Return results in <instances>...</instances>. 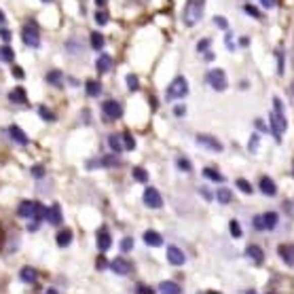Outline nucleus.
I'll return each mask as SVG.
<instances>
[{
  "instance_id": "21",
  "label": "nucleus",
  "mask_w": 294,
  "mask_h": 294,
  "mask_svg": "<svg viewBox=\"0 0 294 294\" xmlns=\"http://www.w3.org/2000/svg\"><path fill=\"white\" fill-rule=\"evenodd\" d=\"M9 100H11V102H15V104H26V102H28L26 91H23L21 87H17V89L11 91V93H9Z\"/></svg>"
},
{
  "instance_id": "8",
  "label": "nucleus",
  "mask_w": 294,
  "mask_h": 294,
  "mask_svg": "<svg viewBox=\"0 0 294 294\" xmlns=\"http://www.w3.org/2000/svg\"><path fill=\"white\" fill-rule=\"evenodd\" d=\"M144 203H146V207H150V209H159V207L163 205V197H161V193H159L157 189L148 186V189L144 191Z\"/></svg>"
},
{
  "instance_id": "40",
  "label": "nucleus",
  "mask_w": 294,
  "mask_h": 294,
  "mask_svg": "<svg viewBox=\"0 0 294 294\" xmlns=\"http://www.w3.org/2000/svg\"><path fill=\"white\" fill-rule=\"evenodd\" d=\"M243 11H245V13H248V15L256 17V19H261V17H263V15H261V11H258V9H254L252 5H245V7H243Z\"/></svg>"
},
{
  "instance_id": "36",
  "label": "nucleus",
  "mask_w": 294,
  "mask_h": 294,
  "mask_svg": "<svg viewBox=\"0 0 294 294\" xmlns=\"http://www.w3.org/2000/svg\"><path fill=\"white\" fill-rule=\"evenodd\" d=\"M258 146H261V136H258V134H254V136L250 138L248 150H250V152H256V150H258Z\"/></svg>"
},
{
  "instance_id": "39",
  "label": "nucleus",
  "mask_w": 294,
  "mask_h": 294,
  "mask_svg": "<svg viewBox=\"0 0 294 294\" xmlns=\"http://www.w3.org/2000/svg\"><path fill=\"white\" fill-rule=\"evenodd\" d=\"M123 144H125L127 150H134V148H136V140L129 136V134H123Z\"/></svg>"
},
{
  "instance_id": "31",
  "label": "nucleus",
  "mask_w": 294,
  "mask_h": 294,
  "mask_svg": "<svg viewBox=\"0 0 294 294\" xmlns=\"http://www.w3.org/2000/svg\"><path fill=\"white\" fill-rule=\"evenodd\" d=\"M47 80H49L51 85H55V87H62V72H60V70H53V72L47 74Z\"/></svg>"
},
{
  "instance_id": "14",
  "label": "nucleus",
  "mask_w": 294,
  "mask_h": 294,
  "mask_svg": "<svg viewBox=\"0 0 294 294\" xmlns=\"http://www.w3.org/2000/svg\"><path fill=\"white\" fill-rule=\"evenodd\" d=\"M144 243L150 245V248H159V245H163V237L157 231H146L144 233Z\"/></svg>"
},
{
  "instance_id": "18",
  "label": "nucleus",
  "mask_w": 294,
  "mask_h": 294,
  "mask_svg": "<svg viewBox=\"0 0 294 294\" xmlns=\"http://www.w3.org/2000/svg\"><path fill=\"white\" fill-rule=\"evenodd\" d=\"M180 286L176 284V281H161L159 284V292H163V294H180Z\"/></svg>"
},
{
  "instance_id": "32",
  "label": "nucleus",
  "mask_w": 294,
  "mask_h": 294,
  "mask_svg": "<svg viewBox=\"0 0 294 294\" xmlns=\"http://www.w3.org/2000/svg\"><path fill=\"white\" fill-rule=\"evenodd\" d=\"M127 89L129 91H138L140 89V80L136 74H127Z\"/></svg>"
},
{
  "instance_id": "6",
  "label": "nucleus",
  "mask_w": 294,
  "mask_h": 294,
  "mask_svg": "<svg viewBox=\"0 0 294 294\" xmlns=\"http://www.w3.org/2000/svg\"><path fill=\"white\" fill-rule=\"evenodd\" d=\"M205 78H207V83L212 85V89H216V91H225L227 87H229V83H227V74L222 72V70H209V72L205 74Z\"/></svg>"
},
{
  "instance_id": "4",
  "label": "nucleus",
  "mask_w": 294,
  "mask_h": 294,
  "mask_svg": "<svg viewBox=\"0 0 294 294\" xmlns=\"http://www.w3.org/2000/svg\"><path fill=\"white\" fill-rule=\"evenodd\" d=\"M186 93H189V83H186V78L178 76V78H174L172 85L167 87V100H180Z\"/></svg>"
},
{
  "instance_id": "43",
  "label": "nucleus",
  "mask_w": 294,
  "mask_h": 294,
  "mask_svg": "<svg viewBox=\"0 0 294 294\" xmlns=\"http://www.w3.org/2000/svg\"><path fill=\"white\" fill-rule=\"evenodd\" d=\"M277 72L284 74V53L277 51Z\"/></svg>"
},
{
  "instance_id": "37",
  "label": "nucleus",
  "mask_w": 294,
  "mask_h": 294,
  "mask_svg": "<svg viewBox=\"0 0 294 294\" xmlns=\"http://www.w3.org/2000/svg\"><path fill=\"white\" fill-rule=\"evenodd\" d=\"M176 163H178V167H180V172H191V161L189 159H184V157H178V161H176Z\"/></svg>"
},
{
  "instance_id": "49",
  "label": "nucleus",
  "mask_w": 294,
  "mask_h": 294,
  "mask_svg": "<svg viewBox=\"0 0 294 294\" xmlns=\"http://www.w3.org/2000/svg\"><path fill=\"white\" fill-rule=\"evenodd\" d=\"M261 3H263L265 9H273V7L277 5V0H261Z\"/></svg>"
},
{
  "instance_id": "35",
  "label": "nucleus",
  "mask_w": 294,
  "mask_h": 294,
  "mask_svg": "<svg viewBox=\"0 0 294 294\" xmlns=\"http://www.w3.org/2000/svg\"><path fill=\"white\" fill-rule=\"evenodd\" d=\"M237 186H239V191L245 193V195H252V186L248 180H243V178H237Z\"/></svg>"
},
{
  "instance_id": "13",
  "label": "nucleus",
  "mask_w": 294,
  "mask_h": 294,
  "mask_svg": "<svg viewBox=\"0 0 294 294\" xmlns=\"http://www.w3.org/2000/svg\"><path fill=\"white\" fill-rule=\"evenodd\" d=\"M245 256H248L254 265H263L265 263V254H263L261 245H254V243L248 245V248H245Z\"/></svg>"
},
{
  "instance_id": "10",
  "label": "nucleus",
  "mask_w": 294,
  "mask_h": 294,
  "mask_svg": "<svg viewBox=\"0 0 294 294\" xmlns=\"http://www.w3.org/2000/svg\"><path fill=\"white\" fill-rule=\"evenodd\" d=\"M167 261L174 267H180V265L186 263V254L178 248V245H170V248H167Z\"/></svg>"
},
{
  "instance_id": "16",
  "label": "nucleus",
  "mask_w": 294,
  "mask_h": 294,
  "mask_svg": "<svg viewBox=\"0 0 294 294\" xmlns=\"http://www.w3.org/2000/svg\"><path fill=\"white\" fill-rule=\"evenodd\" d=\"M112 245V237L108 235V231L106 229H102L100 233H98V248H100V252H106Z\"/></svg>"
},
{
  "instance_id": "58",
  "label": "nucleus",
  "mask_w": 294,
  "mask_h": 294,
  "mask_svg": "<svg viewBox=\"0 0 294 294\" xmlns=\"http://www.w3.org/2000/svg\"><path fill=\"white\" fill-rule=\"evenodd\" d=\"M0 239H3V237H0Z\"/></svg>"
},
{
  "instance_id": "9",
  "label": "nucleus",
  "mask_w": 294,
  "mask_h": 294,
  "mask_svg": "<svg viewBox=\"0 0 294 294\" xmlns=\"http://www.w3.org/2000/svg\"><path fill=\"white\" fill-rule=\"evenodd\" d=\"M197 144L201 146V148H207L212 152H222V144L218 142L216 138H212V136H197Z\"/></svg>"
},
{
  "instance_id": "41",
  "label": "nucleus",
  "mask_w": 294,
  "mask_h": 294,
  "mask_svg": "<svg viewBox=\"0 0 294 294\" xmlns=\"http://www.w3.org/2000/svg\"><path fill=\"white\" fill-rule=\"evenodd\" d=\"M252 227H254L256 231H263V229H265V218H263V216H254Z\"/></svg>"
},
{
  "instance_id": "2",
  "label": "nucleus",
  "mask_w": 294,
  "mask_h": 294,
  "mask_svg": "<svg viewBox=\"0 0 294 294\" xmlns=\"http://www.w3.org/2000/svg\"><path fill=\"white\" fill-rule=\"evenodd\" d=\"M203 7H205V0H189V3H186L182 19H184V23L189 28L201 21V17H203Z\"/></svg>"
},
{
  "instance_id": "51",
  "label": "nucleus",
  "mask_w": 294,
  "mask_h": 294,
  "mask_svg": "<svg viewBox=\"0 0 294 294\" xmlns=\"http://www.w3.org/2000/svg\"><path fill=\"white\" fill-rule=\"evenodd\" d=\"M13 76H15V78H23V70H19V68L15 66V68H13Z\"/></svg>"
},
{
  "instance_id": "29",
  "label": "nucleus",
  "mask_w": 294,
  "mask_h": 294,
  "mask_svg": "<svg viewBox=\"0 0 294 294\" xmlns=\"http://www.w3.org/2000/svg\"><path fill=\"white\" fill-rule=\"evenodd\" d=\"M0 60H3V62H9V64L15 60V53H13V49H11L9 45L0 47Z\"/></svg>"
},
{
  "instance_id": "23",
  "label": "nucleus",
  "mask_w": 294,
  "mask_h": 294,
  "mask_svg": "<svg viewBox=\"0 0 294 294\" xmlns=\"http://www.w3.org/2000/svg\"><path fill=\"white\" fill-rule=\"evenodd\" d=\"M19 277H21V281H26V284H34V281H36V271H34L32 267H23Z\"/></svg>"
},
{
  "instance_id": "28",
  "label": "nucleus",
  "mask_w": 294,
  "mask_h": 294,
  "mask_svg": "<svg viewBox=\"0 0 294 294\" xmlns=\"http://www.w3.org/2000/svg\"><path fill=\"white\" fill-rule=\"evenodd\" d=\"M216 199L222 203V205H227V203H231V199H233V195H231V191L229 189H225V186H220V191L216 193Z\"/></svg>"
},
{
  "instance_id": "47",
  "label": "nucleus",
  "mask_w": 294,
  "mask_h": 294,
  "mask_svg": "<svg viewBox=\"0 0 294 294\" xmlns=\"http://www.w3.org/2000/svg\"><path fill=\"white\" fill-rule=\"evenodd\" d=\"M11 36H13V34H11L9 30H5V28H3V30H0V38H3L5 43H11Z\"/></svg>"
},
{
  "instance_id": "34",
  "label": "nucleus",
  "mask_w": 294,
  "mask_h": 294,
  "mask_svg": "<svg viewBox=\"0 0 294 294\" xmlns=\"http://www.w3.org/2000/svg\"><path fill=\"white\" fill-rule=\"evenodd\" d=\"M38 114L43 116L45 121H49V123H51V121H55V114H53L49 108H47V106H40V108H38Z\"/></svg>"
},
{
  "instance_id": "3",
  "label": "nucleus",
  "mask_w": 294,
  "mask_h": 294,
  "mask_svg": "<svg viewBox=\"0 0 294 294\" xmlns=\"http://www.w3.org/2000/svg\"><path fill=\"white\" fill-rule=\"evenodd\" d=\"M17 214L21 218H28V220H36L38 222V220H43L47 216V209L40 203H36V201H23L19 205V209H17Z\"/></svg>"
},
{
  "instance_id": "7",
  "label": "nucleus",
  "mask_w": 294,
  "mask_h": 294,
  "mask_svg": "<svg viewBox=\"0 0 294 294\" xmlns=\"http://www.w3.org/2000/svg\"><path fill=\"white\" fill-rule=\"evenodd\" d=\"M102 112H104L106 119H112V121H114V119H121V116H123V106H121L119 102H114V100L104 102Z\"/></svg>"
},
{
  "instance_id": "45",
  "label": "nucleus",
  "mask_w": 294,
  "mask_h": 294,
  "mask_svg": "<svg viewBox=\"0 0 294 294\" xmlns=\"http://www.w3.org/2000/svg\"><path fill=\"white\" fill-rule=\"evenodd\" d=\"M209 38H203V40H199V45H197V51L199 53H205V49H207V47H209Z\"/></svg>"
},
{
  "instance_id": "56",
  "label": "nucleus",
  "mask_w": 294,
  "mask_h": 294,
  "mask_svg": "<svg viewBox=\"0 0 294 294\" xmlns=\"http://www.w3.org/2000/svg\"><path fill=\"white\" fill-rule=\"evenodd\" d=\"M96 3H98L100 7H104V5H106V0H96Z\"/></svg>"
},
{
  "instance_id": "22",
  "label": "nucleus",
  "mask_w": 294,
  "mask_h": 294,
  "mask_svg": "<svg viewBox=\"0 0 294 294\" xmlns=\"http://www.w3.org/2000/svg\"><path fill=\"white\" fill-rule=\"evenodd\" d=\"M57 245H60V248H68L70 245V241H72V231H62V233H57Z\"/></svg>"
},
{
  "instance_id": "42",
  "label": "nucleus",
  "mask_w": 294,
  "mask_h": 294,
  "mask_svg": "<svg viewBox=\"0 0 294 294\" xmlns=\"http://www.w3.org/2000/svg\"><path fill=\"white\" fill-rule=\"evenodd\" d=\"M96 21L100 23V26H106V23H108V15H106L104 11H100V13H96Z\"/></svg>"
},
{
  "instance_id": "33",
  "label": "nucleus",
  "mask_w": 294,
  "mask_h": 294,
  "mask_svg": "<svg viewBox=\"0 0 294 294\" xmlns=\"http://www.w3.org/2000/svg\"><path fill=\"white\" fill-rule=\"evenodd\" d=\"M134 178L138 180V182H148V174H146V170H142V167H136L134 170Z\"/></svg>"
},
{
  "instance_id": "48",
  "label": "nucleus",
  "mask_w": 294,
  "mask_h": 294,
  "mask_svg": "<svg viewBox=\"0 0 294 294\" xmlns=\"http://www.w3.org/2000/svg\"><path fill=\"white\" fill-rule=\"evenodd\" d=\"M32 174L36 176V178H43L45 176V167H40V165H36V167H32Z\"/></svg>"
},
{
  "instance_id": "25",
  "label": "nucleus",
  "mask_w": 294,
  "mask_h": 294,
  "mask_svg": "<svg viewBox=\"0 0 294 294\" xmlns=\"http://www.w3.org/2000/svg\"><path fill=\"white\" fill-rule=\"evenodd\" d=\"M263 218H265V229H275L277 227V220H279V216L275 214V212H267V214H263Z\"/></svg>"
},
{
  "instance_id": "5",
  "label": "nucleus",
  "mask_w": 294,
  "mask_h": 294,
  "mask_svg": "<svg viewBox=\"0 0 294 294\" xmlns=\"http://www.w3.org/2000/svg\"><path fill=\"white\" fill-rule=\"evenodd\" d=\"M21 38H23V43H26L28 47H32V49H36V47H40V34H38L36 23L30 21L28 26L23 28V32H21Z\"/></svg>"
},
{
  "instance_id": "54",
  "label": "nucleus",
  "mask_w": 294,
  "mask_h": 294,
  "mask_svg": "<svg viewBox=\"0 0 294 294\" xmlns=\"http://www.w3.org/2000/svg\"><path fill=\"white\" fill-rule=\"evenodd\" d=\"M5 19H7V17H5V13H3V11H0V26H3V23H5Z\"/></svg>"
},
{
  "instance_id": "27",
  "label": "nucleus",
  "mask_w": 294,
  "mask_h": 294,
  "mask_svg": "<svg viewBox=\"0 0 294 294\" xmlns=\"http://www.w3.org/2000/svg\"><path fill=\"white\" fill-rule=\"evenodd\" d=\"M121 138H123V136H110V138H108V146L112 148V152H121V150L125 148V144L121 142Z\"/></svg>"
},
{
  "instance_id": "38",
  "label": "nucleus",
  "mask_w": 294,
  "mask_h": 294,
  "mask_svg": "<svg viewBox=\"0 0 294 294\" xmlns=\"http://www.w3.org/2000/svg\"><path fill=\"white\" fill-rule=\"evenodd\" d=\"M229 229H231V235H233V237H241V227H239L237 220H231Z\"/></svg>"
},
{
  "instance_id": "57",
  "label": "nucleus",
  "mask_w": 294,
  "mask_h": 294,
  "mask_svg": "<svg viewBox=\"0 0 294 294\" xmlns=\"http://www.w3.org/2000/svg\"><path fill=\"white\" fill-rule=\"evenodd\" d=\"M43 3H51V0H43Z\"/></svg>"
},
{
  "instance_id": "30",
  "label": "nucleus",
  "mask_w": 294,
  "mask_h": 294,
  "mask_svg": "<svg viewBox=\"0 0 294 294\" xmlns=\"http://www.w3.org/2000/svg\"><path fill=\"white\" fill-rule=\"evenodd\" d=\"M91 47H93L96 51H102V49H104V36H102L100 32H93V34H91Z\"/></svg>"
},
{
  "instance_id": "24",
  "label": "nucleus",
  "mask_w": 294,
  "mask_h": 294,
  "mask_svg": "<svg viewBox=\"0 0 294 294\" xmlns=\"http://www.w3.org/2000/svg\"><path fill=\"white\" fill-rule=\"evenodd\" d=\"M110 68H112V57L110 55H102L98 60V70L104 74V72H110Z\"/></svg>"
},
{
  "instance_id": "1",
  "label": "nucleus",
  "mask_w": 294,
  "mask_h": 294,
  "mask_svg": "<svg viewBox=\"0 0 294 294\" xmlns=\"http://www.w3.org/2000/svg\"><path fill=\"white\" fill-rule=\"evenodd\" d=\"M288 121L284 116V106H281L279 98H273V110H271V132L277 140H281V134L286 132Z\"/></svg>"
},
{
  "instance_id": "19",
  "label": "nucleus",
  "mask_w": 294,
  "mask_h": 294,
  "mask_svg": "<svg viewBox=\"0 0 294 294\" xmlns=\"http://www.w3.org/2000/svg\"><path fill=\"white\" fill-rule=\"evenodd\" d=\"M47 218H49V222H51V225H60V222H62V207L60 205H53L51 209H47Z\"/></svg>"
},
{
  "instance_id": "20",
  "label": "nucleus",
  "mask_w": 294,
  "mask_h": 294,
  "mask_svg": "<svg viewBox=\"0 0 294 294\" xmlns=\"http://www.w3.org/2000/svg\"><path fill=\"white\" fill-rule=\"evenodd\" d=\"M85 91H87V96H89V98H98L100 93H102V85L98 83V80H87Z\"/></svg>"
},
{
  "instance_id": "17",
  "label": "nucleus",
  "mask_w": 294,
  "mask_h": 294,
  "mask_svg": "<svg viewBox=\"0 0 294 294\" xmlns=\"http://www.w3.org/2000/svg\"><path fill=\"white\" fill-rule=\"evenodd\" d=\"M9 134H11V138L15 140L17 144H21V146H26L28 144V136L21 132V129L17 127V125H11V129H9Z\"/></svg>"
},
{
  "instance_id": "53",
  "label": "nucleus",
  "mask_w": 294,
  "mask_h": 294,
  "mask_svg": "<svg viewBox=\"0 0 294 294\" xmlns=\"http://www.w3.org/2000/svg\"><path fill=\"white\" fill-rule=\"evenodd\" d=\"M176 114H178V116H182V114H184V108H182V106H178V108H176Z\"/></svg>"
},
{
  "instance_id": "12",
  "label": "nucleus",
  "mask_w": 294,
  "mask_h": 294,
  "mask_svg": "<svg viewBox=\"0 0 294 294\" xmlns=\"http://www.w3.org/2000/svg\"><path fill=\"white\" fill-rule=\"evenodd\" d=\"M277 254H279L281 261H284V265H288V267L294 265V245H290V243H281L279 248H277Z\"/></svg>"
},
{
  "instance_id": "26",
  "label": "nucleus",
  "mask_w": 294,
  "mask_h": 294,
  "mask_svg": "<svg viewBox=\"0 0 294 294\" xmlns=\"http://www.w3.org/2000/svg\"><path fill=\"white\" fill-rule=\"evenodd\" d=\"M203 178H207V180H214V182H225V176L222 174H218L216 170H212V167H205L203 170Z\"/></svg>"
},
{
  "instance_id": "52",
  "label": "nucleus",
  "mask_w": 294,
  "mask_h": 294,
  "mask_svg": "<svg viewBox=\"0 0 294 294\" xmlns=\"http://www.w3.org/2000/svg\"><path fill=\"white\" fill-rule=\"evenodd\" d=\"M201 195H203V197H205V199H212V193H209V191H207V189H201Z\"/></svg>"
},
{
  "instance_id": "46",
  "label": "nucleus",
  "mask_w": 294,
  "mask_h": 294,
  "mask_svg": "<svg viewBox=\"0 0 294 294\" xmlns=\"http://www.w3.org/2000/svg\"><path fill=\"white\" fill-rule=\"evenodd\" d=\"M214 23H216L218 28H222V30H227V28H229V23H227V19H225V17H216V19H214Z\"/></svg>"
},
{
  "instance_id": "55",
  "label": "nucleus",
  "mask_w": 294,
  "mask_h": 294,
  "mask_svg": "<svg viewBox=\"0 0 294 294\" xmlns=\"http://www.w3.org/2000/svg\"><path fill=\"white\" fill-rule=\"evenodd\" d=\"M290 96H292V98H294V83H292V85H290Z\"/></svg>"
},
{
  "instance_id": "11",
  "label": "nucleus",
  "mask_w": 294,
  "mask_h": 294,
  "mask_svg": "<svg viewBox=\"0 0 294 294\" xmlns=\"http://www.w3.org/2000/svg\"><path fill=\"white\" fill-rule=\"evenodd\" d=\"M110 269L116 275H129L134 267H132V263H129V261H125V258H114V261L110 263Z\"/></svg>"
},
{
  "instance_id": "44",
  "label": "nucleus",
  "mask_w": 294,
  "mask_h": 294,
  "mask_svg": "<svg viewBox=\"0 0 294 294\" xmlns=\"http://www.w3.org/2000/svg\"><path fill=\"white\" fill-rule=\"evenodd\" d=\"M132 248H134V239H132V237L123 239V243H121V250H123V252H129Z\"/></svg>"
},
{
  "instance_id": "50",
  "label": "nucleus",
  "mask_w": 294,
  "mask_h": 294,
  "mask_svg": "<svg viewBox=\"0 0 294 294\" xmlns=\"http://www.w3.org/2000/svg\"><path fill=\"white\" fill-rule=\"evenodd\" d=\"M136 292H140V294H152V290L146 288V286H142V284H140V286L136 288Z\"/></svg>"
},
{
  "instance_id": "15",
  "label": "nucleus",
  "mask_w": 294,
  "mask_h": 294,
  "mask_svg": "<svg viewBox=\"0 0 294 294\" xmlns=\"http://www.w3.org/2000/svg\"><path fill=\"white\" fill-rule=\"evenodd\" d=\"M261 191L267 195V197H273L275 193H277V186H275V182L269 178V176H263L261 178Z\"/></svg>"
}]
</instances>
